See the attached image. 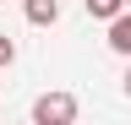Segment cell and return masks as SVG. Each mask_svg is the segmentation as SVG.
Here are the masks:
<instances>
[{
	"mask_svg": "<svg viewBox=\"0 0 131 125\" xmlns=\"http://www.w3.org/2000/svg\"><path fill=\"white\" fill-rule=\"evenodd\" d=\"M82 6H88V17H93V22H115V17L126 11V0H82Z\"/></svg>",
	"mask_w": 131,
	"mask_h": 125,
	"instance_id": "obj_4",
	"label": "cell"
},
{
	"mask_svg": "<svg viewBox=\"0 0 131 125\" xmlns=\"http://www.w3.org/2000/svg\"><path fill=\"white\" fill-rule=\"evenodd\" d=\"M104 44H109L115 54H126V60H131V6H126L115 22H109V38H104Z\"/></svg>",
	"mask_w": 131,
	"mask_h": 125,
	"instance_id": "obj_2",
	"label": "cell"
},
{
	"mask_svg": "<svg viewBox=\"0 0 131 125\" xmlns=\"http://www.w3.org/2000/svg\"><path fill=\"white\" fill-rule=\"evenodd\" d=\"M126 6H131V0H126Z\"/></svg>",
	"mask_w": 131,
	"mask_h": 125,
	"instance_id": "obj_7",
	"label": "cell"
},
{
	"mask_svg": "<svg viewBox=\"0 0 131 125\" xmlns=\"http://www.w3.org/2000/svg\"><path fill=\"white\" fill-rule=\"evenodd\" d=\"M22 11H27L33 27H55L60 22V0H22Z\"/></svg>",
	"mask_w": 131,
	"mask_h": 125,
	"instance_id": "obj_3",
	"label": "cell"
},
{
	"mask_svg": "<svg viewBox=\"0 0 131 125\" xmlns=\"http://www.w3.org/2000/svg\"><path fill=\"white\" fill-rule=\"evenodd\" d=\"M120 92H126V98H131V65H126V76H120Z\"/></svg>",
	"mask_w": 131,
	"mask_h": 125,
	"instance_id": "obj_6",
	"label": "cell"
},
{
	"mask_svg": "<svg viewBox=\"0 0 131 125\" xmlns=\"http://www.w3.org/2000/svg\"><path fill=\"white\" fill-rule=\"evenodd\" d=\"M71 120H77L71 92H38L33 98V125H71Z\"/></svg>",
	"mask_w": 131,
	"mask_h": 125,
	"instance_id": "obj_1",
	"label": "cell"
},
{
	"mask_svg": "<svg viewBox=\"0 0 131 125\" xmlns=\"http://www.w3.org/2000/svg\"><path fill=\"white\" fill-rule=\"evenodd\" d=\"M6 65H16V38L0 33V71H6Z\"/></svg>",
	"mask_w": 131,
	"mask_h": 125,
	"instance_id": "obj_5",
	"label": "cell"
}]
</instances>
